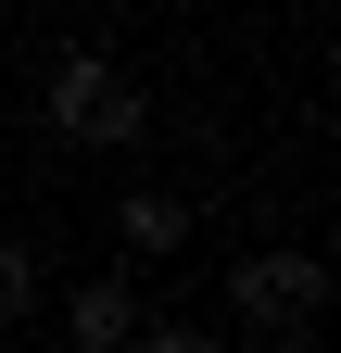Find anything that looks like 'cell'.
Listing matches in <instances>:
<instances>
[{
  "label": "cell",
  "mask_w": 341,
  "mask_h": 353,
  "mask_svg": "<svg viewBox=\"0 0 341 353\" xmlns=\"http://www.w3.org/2000/svg\"><path fill=\"white\" fill-rule=\"evenodd\" d=\"M316 290H329V265L316 252H253V265H228V303L253 328H304L316 316Z\"/></svg>",
  "instance_id": "obj_2"
},
{
  "label": "cell",
  "mask_w": 341,
  "mask_h": 353,
  "mask_svg": "<svg viewBox=\"0 0 341 353\" xmlns=\"http://www.w3.org/2000/svg\"><path fill=\"white\" fill-rule=\"evenodd\" d=\"M26 303H38V265H26L13 240H0V328H13V316H26Z\"/></svg>",
  "instance_id": "obj_5"
},
{
  "label": "cell",
  "mask_w": 341,
  "mask_h": 353,
  "mask_svg": "<svg viewBox=\"0 0 341 353\" xmlns=\"http://www.w3.org/2000/svg\"><path fill=\"white\" fill-rule=\"evenodd\" d=\"M139 353H215V341H202V328H152Z\"/></svg>",
  "instance_id": "obj_6"
},
{
  "label": "cell",
  "mask_w": 341,
  "mask_h": 353,
  "mask_svg": "<svg viewBox=\"0 0 341 353\" xmlns=\"http://www.w3.org/2000/svg\"><path fill=\"white\" fill-rule=\"evenodd\" d=\"M76 353H126V341H139V290H126V278H101V290H76Z\"/></svg>",
  "instance_id": "obj_3"
},
{
  "label": "cell",
  "mask_w": 341,
  "mask_h": 353,
  "mask_svg": "<svg viewBox=\"0 0 341 353\" xmlns=\"http://www.w3.org/2000/svg\"><path fill=\"white\" fill-rule=\"evenodd\" d=\"M51 126L64 139H101V152H126L152 126V101H139V76L126 63H101V51H64V76H51Z\"/></svg>",
  "instance_id": "obj_1"
},
{
  "label": "cell",
  "mask_w": 341,
  "mask_h": 353,
  "mask_svg": "<svg viewBox=\"0 0 341 353\" xmlns=\"http://www.w3.org/2000/svg\"><path fill=\"white\" fill-rule=\"evenodd\" d=\"M177 228H190V214L164 202V190H139V202H126V252H177Z\"/></svg>",
  "instance_id": "obj_4"
}]
</instances>
